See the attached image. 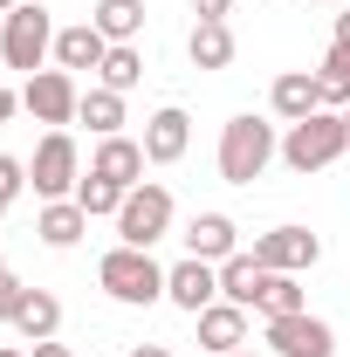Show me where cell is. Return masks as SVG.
<instances>
[{
  "label": "cell",
  "instance_id": "cell-10",
  "mask_svg": "<svg viewBox=\"0 0 350 357\" xmlns=\"http://www.w3.org/2000/svg\"><path fill=\"white\" fill-rule=\"evenodd\" d=\"M165 303H178L185 316L213 310V303H220V268L199 261V255H185L178 268H165Z\"/></svg>",
  "mask_w": 350,
  "mask_h": 357
},
{
  "label": "cell",
  "instance_id": "cell-30",
  "mask_svg": "<svg viewBox=\"0 0 350 357\" xmlns=\"http://www.w3.org/2000/svg\"><path fill=\"white\" fill-rule=\"evenodd\" d=\"M28 357H76V351H69V344H55V337H48V344H35V351H28Z\"/></svg>",
  "mask_w": 350,
  "mask_h": 357
},
{
  "label": "cell",
  "instance_id": "cell-2",
  "mask_svg": "<svg viewBox=\"0 0 350 357\" xmlns=\"http://www.w3.org/2000/svg\"><path fill=\"white\" fill-rule=\"evenodd\" d=\"M350 151V124L344 110H309L303 124H289V137H282V165L289 172H323V165H337Z\"/></svg>",
  "mask_w": 350,
  "mask_h": 357
},
{
  "label": "cell",
  "instance_id": "cell-21",
  "mask_svg": "<svg viewBox=\"0 0 350 357\" xmlns=\"http://www.w3.org/2000/svg\"><path fill=\"white\" fill-rule=\"evenodd\" d=\"M89 21L103 28V42H137L144 35V0H96Z\"/></svg>",
  "mask_w": 350,
  "mask_h": 357
},
{
  "label": "cell",
  "instance_id": "cell-36",
  "mask_svg": "<svg viewBox=\"0 0 350 357\" xmlns=\"http://www.w3.org/2000/svg\"><path fill=\"white\" fill-rule=\"evenodd\" d=\"M234 357H254V351H234Z\"/></svg>",
  "mask_w": 350,
  "mask_h": 357
},
{
  "label": "cell",
  "instance_id": "cell-27",
  "mask_svg": "<svg viewBox=\"0 0 350 357\" xmlns=\"http://www.w3.org/2000/svg\"><path fill=\"white\" fill-rule=\"evenodd\" d=\"M21 185H28V165H21V158H7V151H0V213H7V206H14V199H21Z\"/></svg>",
  "mask_w": 350,
  "mask_h": 357
},
{
  "label": "cell",
  "instance_id": "cell-13",
  "mask_svg": "<svg viewBox=\"0 0 350 357\" xmlns=\"http://www.w3.org/2000/svg\"><path fill=\"white\" fill-rule=\"evenodd\" d=\"M268 110L282 124H303L309 110H323V89H316V69H282L275 89H268Z\"/></svg>",
  "mask_w": 350,
  "mask_h": 357
},
{
  "label": "cell",
  "instance_id": "cell-35",
  "mask_svg": "<svg viewBox=\"0 0 350 357\" xmlns=\"http://www.w3.org/2000/svg\"><path fill=\"white\" fill-rule=\"evenodd\" d=\"M14 7H21V0H0V14H14Z\"/></svg>",
  "mask_w": 350,
  "mask_h": 357
},
{
  "label": "cell",
  "instance_id": "cell-31",
  "mask_svg": "<svg viewBox=\"0 0 350 357\" xmlns=\"http://www.w3.org/2000/svg\"><path fill=\"white\" fill-rule=\"evenodd\" d=\"M14 110H21V96H14V89L0 83V124H7V117H14Z\"/></svg>",
  "mask_w": 350,
  "mask_h": 357
},
{
  "label": "cell",
  "instance_id": "cell-14",
  "mask_svg": "<svg viewBox=\"0 0 350 357\" xmlns=\"http://www.w3.org/2000/svg\"><path fill=\"white\" fill-rule=\"evenodd\" d=\"M185 255H199V261H227V255H241V227L227 220V213H192L185 227Z\"/></svg>",
  "mask_w": 350,
  "mask_h": 357
},
{
  "label": "cell",
  "instance_id": "cell-22",
  "mask_svg": "<svg viewBox=\"0 0 350 357\" xmlns=\"http://www.w3.org/2000/svg\"><path fill=\"white\" fill-rule=\"evenodd\" d=\"M76 124H89V131L96 137H117L124 131V96H117V89H83V110H76Z\"/></svg>",
  "mask_w": 350,
  "mask_h": 357
},
{
  "label": "cell",
  "instance_id": "cell-4",
  "mask_svg": "<svg viewBox=\"0 0 350 357\" xmlns=\"http://www.w3.org/2000/svg\"><path fill=\"white\" fill-rule=\"evenodd\" d=\"M96 282H103L117 303H131V310H151V303L165 296V268L151 261V248H124V241L96 261Z\"/></svg>",
  "mask_w": 350,
  "mask_h": 357
},
{
  "label": "cell",
  "instance_id": "cell-26",
  "mask_svg": "<svg viewBox=\"0 0 350 357\" xmlns=\"http://www.w3.org/2000/svg\"><path fill=\"white\" fill-rule=\"evenodd\" d=\"M303 282L296 275H268V289H261V316H303Z\"/></svg>",
  "mask_w": 350,
  "mask_h": 357
},
{
  "label": "cell",
  "instance_id": "cell-29",
  "mask_svg": "<svg viewBox=\"0 0 350 357\" xmlns=\"http://www.w3.org/2000/svg\"><path fill=\"white\" fill-rule=\"evenodd\" d=\"M192 14H199V21H227V14H234V0H192Z\"/></svg>",
  "mask_w": 350,
  "mask_h": 357
},
{
  "label": "cell",
  "instance_id": "cell-37",
  "mask_svg": "<svg viewBox=\"0 0 350 357\" xmlns=\"http://www.w3.org/2000/svg\"><path fill=\"white\" fill-rule=\"evenodd\" d=\"M0 275H7V261H0Z\"/></svg>",
  "mask_w": 350,
  "mask_h": 357
},
{
  "label": "cell",
  "instance_id": "cell-11",
  "mask_svg": "<svg viewBox=\"0 0 350 357\" xmlns=\"http://www.w3.org/2000/svg\"><path fill=\"white\" fill-rule=\"evenodd\" d=\"M137 144H144V158H151V165H178V158H185V144H192V117H185L178 103H165V110H151V117H144V137H137Z\"/></svg>",
  "mask_w": 350,
  "mask_h": 357
},
{
  "label": "cell",
  "instance_id": "cell-34",
  "mask_svg": "<svg viewBox=\"0 0 350 357\" xmlns=\"http://www.w3.org/2000/svg\"><path fill=\"white\" fill-rule=\"evenodd\" d=\"M0 357H28V351H14V344H0Z\"/></svg>",
  "mask_w": 350,
  "mask_h": 357
},
{
  "label": "cell",
  "instance_id": "cell-1",
  "mask_svg": "<svg viewBox=\"0 0 350 357\" xmlns=\"http://www.w3.org/2000/svg\"><path fill=\"white\" fill-rule=\"evenodd\" d=\"M220 178L227 185H254V178L282 158V137H275V124L268 117H254V110H241V117H227L220 124Z\"/></svg>",
  "mask_w": 350,
  "mask_h": 357
},
{
  "label": "cell",
  "instance_id": "cell-25",
  "mask_svg": "<svg viewBox=\"0 0 350 357\" xmlns=\"http://www.w3.org/2000/svg\"><path fill=\"white\" fill-rule=\"evenodd\" d=\"M76 206H83L89 220H117V206H124V185H110L103 172L76 178Z\"/></svg>",
  "mask_w": 350,
  "mask_h": 357
},
{
  "label": "cell",
  "instance_id": "cell-28",
  "mask_svg": "<svg viewBox=\"0 0 350 357\" xmlns=\"http://www.w3.org/2000/svg\"><path fill=\"white\" fill-rule=\"evenodd\" d=\"M21 303H28V282L0 275V323H14V316H21Z\"/></svg>",
  "mask_w": 350,
  "mask_h": 357
},
{
  "label": "cell",
  "instance_id": "cell-24",
  "mask_svg": "<svg viewBox=\"0 0 350 357\" xmlns=\"http://www.w3.org/2000/svg\"><path fill=\"white\" fill-rule=\"evenodd\" d=\"M96 76H103V89H117V96L137 89V83H144V55H137V42H110V55H103Z\"/></svg>",
  "mask_w": 350,
  "mask_h": 357
},
{
  "label": "cell",
  "instance_id": "cell-5",
  "mask_svg": "<svg viewBox=\"0 0 350 357\" xmlns=\"http://www.w3.org/2000/svg\"><path fill=\"white\" fill-rule=\"evenodd\" d=\"M172 234V192L158 185V178H144L124 192V206H117V241L124 248H158Z\"/></svg>",
  "mask_w": 350,
  "mask_h": 357
},
{
  "label": "cell",
  "instance_id": "cell-18",
  "mask_svg": "<svg viewBox=\"0 0 350 357\" xmlns=\"http://www.w3.org/2000/svg\"><path fill=\"white\" fill-rule=\"evenodd\" d=\"M35 234H42L48 248H76L89 234V213L76 199H42V213H35Z\"/></svg>",
  "mask_w": 350,
  "mask_h": 357
},
{
  "label": "cell",
  "instance_id": "cell-9",
  "mask_svg": "<svg viewBox=\"0 0 350 357\" xmlns=\"http://www.w3.org/2000/svg\"><path fill=\"white\" fill-rule=\"evenodd\" d=\"M268 344L282 357H337V330L323 316H268Z\"/></svg>",
  "mask_w": 350,
  "mask_h": 357
},
{
  "label": "cell",
  "instance_id": "cell-15",
  "mask_svg": "<svg viewBox=\"0 0 350 357\" xmlns=\"http://www.w3.org/2000/svg\"><path fill=\"white\" fill-rule=\"evenodd\" d=\"M103 55H110V42H103V28L96 21H76V28H55V69H103Z\"/></svg>",
  "mask_w": 350,
  "mask_h": 357
},
{
  "label": "cell",
  "instance_id": "cell-20",
  "mask_svg": "<svg viewBox=\"0 0 350 357\" xmlns=\"http://www.w3.org/2000/svg\"><path fill=\"white\" fill-rule=\"evenodd\" d=\"M14 330H21L28 344H48V337L62 330V303H55L48 289H28V303H21V316H14Z\"/></svg>",
  "mask_w": 350,
  "mask_h": 357
},
{
  "label": "cell",
  "instance_id": "cell-6",
  "mask_svg": "<svg viewBox=\"0 0 350 357\" xmlns=\"http://www.w3.org/2000/svg\"><path fill=\"white\" fill-rule=\"evenodd\" d=\"M21 110L35 124H48V131H69L76 110H83V89H76L69 69H42V76H28V89H21Z\"/></svg>",
  "mask_w": 350,
  "mask_h": 357
},
{
  "label": "cell",
  "instance_id": "cell-32",
  "mask_svg": "<svg viewBox=\"0 0 350 357\" xmlns=\"http://www.w3.org/2000/svg\"><path fill=\"white\" fill-rule=\"evenodd\" d=\"M131 357H172L165 344H131Z\"/></svg>",
  "mask_w": 350,
  "mask_h": 357
},
{
  "label": "cell",
  "instance_id": "cell-3",
  "mask_svg": "<svg viewBox=\"0 0 350 357\" xmlns=\"http://www.w3.org/2000/svg\"><path fill=\"white\" fill-rule=\"evenodd\" d=\"M0 55H7V69L42 76V62L55 55V14H48L42 0H21V7L0 21Z\"/></svg>",
  "mask_w": 350,
  "mask_h": 357
},
{
  "label": "cell",
  "instance_id": "cell-7",
  "mask_svg": "<svg viewBox=\"0 0 350 357\" xmlns=\"http://www.w3.org/2000/svg\"><path fill=\"white\" fill-rule=\"evenodd\" d=\"M28 178L42 199H76V178H83V158H76V137L69 131H48L28 158Z\"/></svg>",
  "mask_w": 350,
  "mask_h": 357
},
{
  "label": "cell",
  "instance_id": "cell-33",
  "mask_svg": "<svg viewBox=\"0 0 350 357\" xmlns=\"http://www.w3.org/2000/svg\"><path fill=\"white\" fill-rule=\"evenodd\" d=\"M337 42H344V48H350V14H337Z\"/></svg>",
  "mask_w": 350,
  "mask_h": 357
},
{
  "label": "cell",
  "instance_id": "cell-38",
  "mask_svg": "<svg viewBox=\"0 0 350 357\" xmlns=\"http://www.w3.org/2000/svg\"><path fill=\"white\" fill-rule=\"evenodd\" d=\"M344 124H350V110H344Z\"/></svg>",
  "mask_w": 350,
  "mask_h": 357
},
{
  "label": "cell",
  "instance_id": "cell-23",
  "mask_svg": "<svg viewBox=\"0 0 350 357\" xmlns=\"http://www.w3.org/2000/svg\"><path fill=\"white\" fill-rule=\"evenodd\" d=\"M316 89H323V110H350V48L330 42L323 69H316Z\"/></svg>",
  "mask_w": 350,
  "mask_h": 357
},
{
  "label": "cell",
  "instance_id": "cell-17",
  "mask_svg": "<svg viewBox=\"0 0 350 357\" xmlns=\"http://www.w3.org/2000/svg\"><path fill=\"white\" fill-rule=\"evenodd\" d=\"M261 289H268V268L254 261V255H227V261H220V303L261 310Z\"/></svg>",
  "mask_w": 350,
  "mask_h": 357
},
{
  "label": "cell",
  "instance_id": "cell-12",
  "mask_svg": "<svg viewBox=\"0 0 350 357\" xmlns=\"http://www.w3.org/2000/svg\"><path fill=\"white\" fill-rule=\"evenodd\" d=\"M144 165H151V158H144V144H137V137H96V158H89V172H103L110 178V185H124V192H131V185H144Z\"/></svg>",
  "mask_w": 350,
  "mask_h": 357
},
{
  "label": "cell",
  "instance_id": "cell-19",
  "mask_svg": "<svg viewBox=\"0 0 350 357\" xmlns=\"http://www.w3.org/2000/svg\"><path fill=\"white\" fill-rule=\"evenodd\" d=\"M185 55H192V69H227V62H234V28H227V21H192Z\"/></svg>",
  "mask_w": 350,
  "mask_h": 357
},
{
  "label": "cell",
  "instance_id": "cell-8",
  "mask_svg": "<svg viewBox=\"0 0 350 357\" xmlns=\"http://www.w3.org/2000/svg\"><path fill=\"white\" fill-rule=\"evenodd\" d=\"M254 261L268 275H303V268L323 261V241L309 227H268V234H254Z\"/></svg>",
  "mask_w": 350,
  "mask_h": 357
},
{
  "label": "cell",
  "instance_id": "cell-16",
  "mask_svg": "<svg viewBox=\"0 0 350 357\" xmlns=\"http://www.w3.org/2000/svg\"><path fill=\"white\" fill-rule=\"evenodd\" d=\"M199 344L213 357H234L248 344V310L241 303H213V310H199Z\"/></svg>",
  "mask_w": 350,
  "mask_h": 357
}]
</instances>
